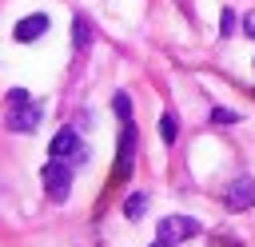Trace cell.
Returning a JSON list of instances; mask_svg holds the SVG:
<instances>
[{
	"instance_id": "6da1fadb",
	"label": "cell",
	"mask_w": 255,
	"mask_h": 247,
	"mask_svg": "<svg viewBox=\"0 0 255 247\" xmlns=\"http://www.w3.org/2000/svg\"><path fill=\"white\" fill-rule=\"evenodd\" d=\"M40 179H44V191H48L52 203H64V199L72 195V163H64V159H48L44 171H40Z\"/></svg>"
},
{
	"instance_id": "7a4b0ae2",
	"label": "cell",
	"mask_w": 255,
	"mask_h": 247,
	"mask_svg": "<svg viewBox=\"0 0 255 247\" xmlns=\"http://www.w3.org/2000/svg\"><path fill=\"white\" fill-rule=\"evenodd\" d=\"M131 163H135V124H131V120H124L120 151H116V167H112V187H120V183L131 175Z\"/></svg>"
},
{
	"instance_id": "3957f363",
	"label": "cell",
	"mask_w": 255,
	"mask_h": 247,
	"mask_svg": "<svg viewBox=\"0 0 255 247\" xmlns=\"http://www.w3.org/2000/svg\"><path fill=\"white\" fill-rule=\"evenodd\" d=\"M203 227H199V219H191V215H167V219H159V239H167V243H187V239H195Z\"/></svg>"
},
{
	"instance_id": "277c9868",
	"label": "cell",
	"mask_w": 255,
	"mask_h": 247,
	"mask_svg": "<svg viewBox=\"0 0 255 247\" xmlns=\"http://www.w3.org/2000/svg\"><path fill=\"white\" fill-rule=\"evenodd\" d=\"M48 151H52V159H64V163H76V159H84V143H80V135H76L72 127H60V131L52 135Z\"/></svg>"
},
{
	"instance_id": "5b68a950",
	"label": "cell",
	"mask_w": 255,
	"mask_h": 247,
	"mask_svg": "<svg viewBox=\"0 0 255 247\" xmlns=\"http://www.w3.org/2000/svg\"><path fill=\"white\" fill-rule=\"evenodd\" d=\"M223 203H227V211H247V207H255V179H251V175L231 179L227 191H223Z\"/></svg>"
},
{
	"instance_id": "8992f818",
	"label": "cell",
	"mask_w": 255,
	"mask_h": 247,
	"mask_svg": "<svg viewBox=\"0 0 255 247\" xmlns=\"http://www.w3.org/2000/svg\"><path fill=\"white\" fill-rule=\"evenodd\" d=\"M8 131H36L40 124V108L32 100H20V104H8V116H4Z\"/></svg>"
},
{
	"instance_id": "52a82bcc",
	"label": "cell",
	"mask_w": 255,
	"mask_h": 247,
	"mask_svg": "<svg viewBox=\"0 0 255 247\" xmlns=\"http://www.w3.org/2000/svg\"><path fill=\"white\" fill-rule=\"evenodd\" d=\"M44 32H48V16H44V12H32V16H24V20L12 28L16 40H40Z\"/></svg>"
},
{
	"instance_id": "ba28073f",
	"label": "cell",
	"mask_w": 255,
	"mask_h": 247,
	"mask_svg": "<svg viewBox=\"0 0 255 247\" xmlns=\"http://www.w3.org/2000/svg\"><path fill=\"white\" fill-rule=\"evenodd\" d=\"M72 44H76V52H88L92 48V24H88V16H76L72 20Z\"/></svg>"
},
{
	"instance_id": "9c48e42d",
	"label": "cell",
	"mask_w": 255,
	"mask_h": 247,
	"mask_svg": "<svg viewBox=\"0 0 255 247\" xmlns=\"http://www.w3.org/2000/svg\"><path fill=\"white\" fill-rule=\"evenodd\" d=\"M143 211H147V195H143V191L128 195V203H124V215H128V219H139Z\"/></svg>"
},
{
	"instance_id": "30bf717a",
	"label": "cell",
	"mask_w": 255,
	"mask_h": 247,
	"mask_svg": "<svg viewBox=\"0 0 255 247\" xmlns=\"http://www.w3.org/2000/svg\"><path fill=\"white\" fill-rule=\"evenodd\" d=\"M159 135H163V143H175V135H179V124H175V116H171V112L159 120Z\"/></svg>"
},
{
	"instance_id": "8fae6325",
	"label": "cell",
	"mask_w": 255,
	"mask_h": 247,
	"mask_svg": "<svg viewBox=\"0 0 255 247\" xmlns=\"http://www.w3.org/2000/svg\"><path fill=\"white\" fill-rule=\"evenodd\" d=\"M112 104H116V116H120V120H131V100H128V92H116Z\"/></svg>"
},
{
	"instance_id": "7c38bea8",
	"label": "cell",
	"mask_w": 255,
	"mask_h": 247,
	"mask_svg": "<svg viewBox=\"0 0 255 247\" xmlns=\"http://www.w3.org/2000/svg\"><path fill=\"white\" fill-rule=\"evenodd\" d=\"M239 120V112H231V108H211V124H235Z\"/></svg>"
},
{
	"instance_id": "4fadbf2b",
	"label": "cell",
	"mask_w": 255,
	"mask_h": 247,
	"mask_svg": "<svg viewBox=\"0 0 255 247\" xmlns=\"http://www.w3.org/2000/svg\"><path fill=\"white\" fill-rule=\"evenodd\" d=\"M219 20H223V24H219V32H223V36H231V32H235V12H231V8H223V16H219Z\"/></svg>"
},
{
	"instance_id": "5bb4252c",
	"label": "cell",
	"mask_w": 255,
	"mask_h": 247,
	"mask_svg": "<svg viewBox=\"0 0 255 247\" xmlns=\"http://www.w3.org/2000/svg\"><path fill=\"white\" fill-rule=\"evenodd\" d=\"M20 100H28V92H24V88H12V92H8V104H20Z\"/></svg>"
},
{
	"instance_id": "9a60e30c",
	"label": "cell",
	"mask_w": 255,
	"mask_h": 247,
	"mask_svg": "<svg viewBox=\"0 0 255 247\" xmlns=\"http://www.w3.org/2000/svg\"><path fill=\"white\" fill-rule=\"evenodd\" d=\"M243 32H247V36H255V12H251V16L243 20Z\"/></svg>"
},
{
	"instance_id": "2e32d148",
	"label": "cell",
	"mask_w": 255,
	"mask_h": 247,
	"mask_svg": "<svg viewBox=\"0 0 255 247\" xmlns=\"http://www.w3.org/2000/svg\"><path fill=\"white\" fill-rule=\"evenodd\" d=\"M151 247H171V243H167V239H155V243H151Z\"/></svg>"
}]
</instances>
